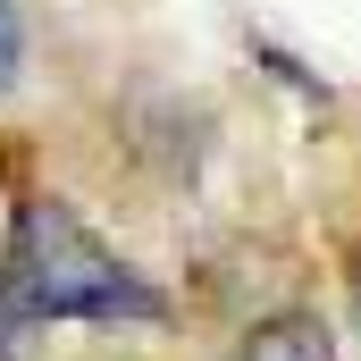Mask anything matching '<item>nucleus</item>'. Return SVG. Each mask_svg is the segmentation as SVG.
Instances as JSON below:
<instances>
[{"instance_id":"f257e3e1","label":"nucleus","mask_w":361,"mask_h":361,"mask_svg":"<svg viewBox=\"0 0 361 361\" xmlns=\"http://www.w3.org/2000/svg\"><path fill=\"white\" fill-rule=\"evenodd\" d=\"M51 328H177V294L135 269L68 193H17L0 219V361H25Z\"/></svg>"},{"instance_id":"f03ea898","label":"nucleus","mask_w":361,"mask_h":361,"mask_svg":"<svg viewBox=\"0 0 361 361\" xmlns=\"http://www.w3.org/2000/svg\"><path fill=\"white\" fill-rule=\"evenodd\" d=\"M227 361H345V345L319 311H277V319H252L227 345Z\"/></svg>"},{"instance_id":"7ed1b4c3","label":"nucleus","mask_w":361,"mask_h":361,"mask_svg":"<svg viewBox=\"0 0 361 361\" xmlns=\"http://www.w3.org/2000/svg\"><path fill=\"white\" fill-rule=\"evenodd\" d=\"M25 76V17H17V0H0V101L17 92Z\"/></svg>"},{"instance_id":"20e7f679","label":"nucleus","mask_w":361,"mask_h":361,"mask_svg":"<svg viewBox=\"0 0 361 361\" xmlns=\"http://www.w3.org/2000/svg\"><path fill=\"white\" fill-rule=\"evenodd\" d=\"M345 319H353V336H361V235L345 244Z\"/></svg>"}]
</instances>
